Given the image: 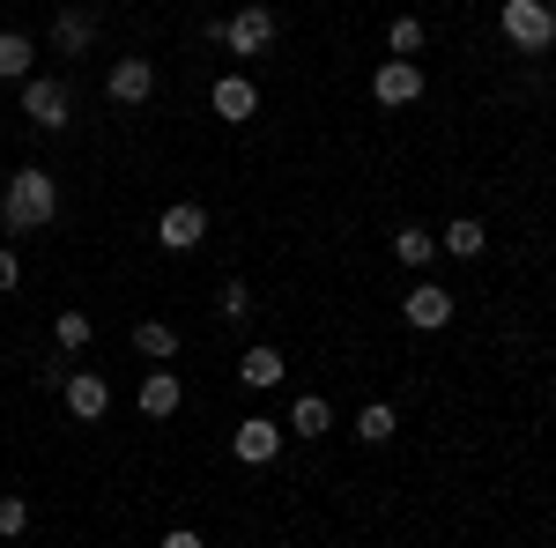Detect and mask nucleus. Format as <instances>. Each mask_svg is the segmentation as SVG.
I'll list each match as a JSON object with an SVG mask.
<instances>
[{"label":"nucleus","instance_id":"23","mask_svg":"<svg viewBox=\"0 0 556 548\" xmlns=\"http://www.w3.org/2000/svg\"><path fill=\"white\" fill-rule=\"evenodd\" d=\"M23 526H30V505H23V497H0V534H8V541H15V534H23Z\"/></svg>","mask_w":556,"mask_h":548},{"label":"nucleus","instance_id":"6","mask_svg":"<svg viewBox=\"0 0 556 548\" xmlns=\"http://www.w3.org/2000/svg\"><path fill=\"white\" fill-rule=\"evenodd\" d=\"M60 400H67L75 422H97L104 408H112V385L97 379V371H67V379H60Z\"/></svg>","mask_w":556,"mask_h":548},{"label":"nucleus","instance_id":"2","mask_svg":"<svg viewBox=\"0 0 556 548\" xmlns=\"http://www.w3.org/2000/svg\"><path fill=\"white\" fill-rule=\"evenodd\" d=\"M497 23H505V38H513L519 52H549L556 44V8L549 0H505Z\"/></svg>","mask_w":556,"mask_h":548},{"label":"nucleus","instance_id":"8","mask_svg":"<svg viewBox=\"0 0 556 548\" xmlns=\"http://www.w3.org/2000/svg\"><path fill=\"white\" fill-rule=\"evenodd\" d=\"M401 319H408V327H416V334H438V327H445V319H453V296L438 290V282H416V290L401 296Z\"/></svg>","mask_w":556,"mask_h":548},{"label":"nucleus","instance_id":"9","mask_svg":"<svg viewBox=\"0 0 556 548\" xmlns=\"http://www.w3.org/2000/svg\"><path fill=\"white\" fill-rule=\"evenodd\" d=\"M238 467H267L275 453H282V422H267V416H253V422H238Z\"/></svg>","mask_w":556,"mask_h":548},{"label":"nucleus","instance_id":"25","mask_svg":"<svg viewBox=\"0 0 556 548\" xmlns=\"http://www.w3.org/2000/svg\"><path fill=\"white\" fill-rule=\"evenodd\" d=\"M15 282H23V259H15V253H0V296L15 290Z\"/></svg>","mask_w":556,"mask_h":548},{"label":"nucleus","instance_id":"13","mask_svg":"<svg viewBox=\"0 0 556 548\" xmlns=\"http://www.w3.org/2000/svg\"><path fill=\"white\" fill-rule=\"evenodd\" d=\"M141 416H178V371L172 364H156V371H149V379H141Z\"/></svg>","mask_w":556,"mask_h":548},{"label":"nucleus","instance_id":"16","mask_svg":"<svg viewBox=\"0 0 556 548\" xmlns=\"http://www.w3.org/2000/svg\"><path fill=\"white\" fill-rule=\"evenodd\" d=\"M290 430H298V437H327V430H334V408H327L319 393H298V408H290Z\"/></svg>","mask_w":556,"mask_h":548},{"label":"nucleus","instance_id":"14","mask_svg":"<svg viewBox=\"0 0 556 548\" xmlns=\"http://www.w3.org/2000/svg\"><path fill=\"white\" fill-rule=\"evenodd\" d=\"M30 60H38V44L23 30H0V82H30Z\"/></svg>","mask_w":556,"mask_h":548},{"label":"nucleus","instance_id":"24","mask_svg":"<svg viewBox=\"0 0 556 548\" xmlns=\"http://www.w3.org/2000/svg\"><path fill=\"white\" fill-rule=\"evenodd\" d=\"M215 304H223L230 319H245V311H253V290H245V282H223V290H215Z\"/></svg>","mask_w":556,"mask_h":548},{"label":"nucleus","instance_id":"11","mask_svg":"<svg viewBox=\"0 0 556 548\" xmlns=\"http://www.w3.org/2000/svg\"><path fill=\"white\" fill-rule=\"evenodd\" d=\"M23 112H30L38 127H67V82H45V75H30V82H23Z\"/></svg>","mask_w":556,"mask_h":548},{"label":"nucleus","instance_id":"4","mask_svg":"<svg viewBox=\"0 0 556 548\" xmlns=\"http://www.w3.org/2000/svg\"><path fill=\"white\" fill-rule=\"evenodd\" d=\"M208 238V208H193V201H172V208L156 215V245H172V253H193Z\"/></svg>","mask_w":556,"mask_h":548},{"label":"nucleus","instance_id":"5","mask_svg":"<svg viewBox=\"0 0 556 548\" xmlns=\"http://www.w3.org/2000/svg\"><path fill=\"white\" fill-rule=\"evenodd\" d=\"M104 89H112V104H149V97H156V67H149L141 52H127V60H112Z\"/></svg>","mask_w":556,"mask_h":548},{"label":"nucleus","instance_id":"10","mask_svg":"<svg viewBox=\"0 0 556 548\" xmlns=\"http://www.w3.org/2000/svg\"><path fill=\"white\" fill-rule=\"evenodd\" d=\"M208 104H215V119H230V127H245L260 112V89L245 82V75H223V82L208 89Z\"/></svg>","mask_w":556,"mask_h":548},{"label":"nucleus","instance_id":"19","mask_svg":"<svg viewBox=\"0 0 556 548\" xmlns=\"http://www.w3.org/2000/svg\"><path fill=\"white\" fill-rule=\"evenodd\" d=\"M393 253H401V267H430V259H438V238L408 222V230H393Z\"/></svg>","mask_w":556,"mask_h":548},{"label":"nucleus","instance_id":"21","mask_svg":"<svg viewBox=\"0 0 556 548\" xmlns=\"http://www.w3.org/2000/svg\"><path fill=\"white\" fill-rule=\"evenodd\" d=\"M393 408H386V400H371V408H356V437H364V445H386V437H393Z\"/></svg>","mask_w":556,"mask_h":548},{"label":"nucleus","instance_id":"7","mask_svg":"<svg viewBox=\"0 0 556 548\" xmlns=\"http://www.w3.org/2000/svg\"><path fill=\"white\" fill-rule=\"evenodd\" d=\"M371 97L393 104V112H401V104H416V97H424V67H416V60H386L379 75H371Z\"/></svg>","mask_w":556,"mask_h":548},{"label":"nucleus","instance_id":"22","mask_svg":"<svg viewBox=\"0 0 556 548\" xmlns=\"http://www.w3.org/2000/svg\"><path fill=\"white\" fill-rule=\"evenodd\" d=\"M52 334H60V356H83V348H89V319H83V311H60Z\"/></svg>","mask_w":556,"mask_h":548},{"label":"nucleus","instance_id":"3","mask_svg":"<svg viewBox=\"0 0 556 548\" xmlns=\"http://www.w3.org/2000/svg\"><path fill=\"white\" fill-rule=\"evenodd\" d=\"M208 38H215V44H230L238 60H260V52L275 44V15H267V8H238L230 23H215Z\"/></svg>","mask_w":556,"mask_h":548},{"label":"nucleus","instance_id":"18","mask_svg":"<svg viewBox=\"0 0 556 548\" xmlns=\"http://www.w3.org/2000/svg\"><path fill=\"white\" fill-rule=\"evenodd\" d=\"M438 245H445V253H460V259H475V253H482V245H490V238H482V222H475V215H453Z\"/></svg>","mask_w":556,"mask_h":548},{"label":"nucleus","instance_id":"1","mask_svg":"<svg viewBox=\"0 0 556 548\" xmlns=\"http://www.w3.org/2000/svg\"><path fill=\"white\" fill-rule=\"evenodd\" d=\"M0 215H8V230H45V222L60 215V178H52V170H38V164H23L15 178H8Z\"/></svg>","mask_w":556,"mask_h":548},{"label":"nucleus","instance_id":"17","mask_svg":"<svg viewBox=\"0 0 556 548\" xmlns=\"http://www.w3.org/2000/svg\"><path fill=\"white\" fill-rule=\"evenodd\" d=\"M134 348H141L149 364H172V356H178V334L164 327V319H141V327H134Z\"/></svg>","mask_w":556,"mask_h":548},{"label":"nucleus","instance_id":"15","mask_svg":"<svg viewBox=\"0 0 556 548\" xmlns=\"http://www.w3.org/2000/svg\"><path fill=\"white\" fill-rule=\"evenodd\" d=\"M89 38H97V23H89L83 8H67V15H52V44L75 60V52H89Z\"/></svg>","mask_w":556,"mask_h":548},{"label":"nucleus","instance_id":"20","mask_svg":"<svg viewBox=\"0 0 556 548\" xmlns=\"http://www.w3.org/2000/svg\"><path fill=\"white\" fill-rule=\"evenodd\" d=\"M386 52H393V60H416V52H424V23H416V15H393V23H386Z\"/></svg>","mask_w":556,"mask_h":548},{"label":"nucleus","instance_id":"12","mask_svg":"<svg viewBox=\"0 0 556 548\" xmlns=\"http://www.w3.org/2000/svg\"><path fill=\"white\" fill-rule=\"evenodd\" d=\"M238 379L253 385V393H267V385H282V348H275V341H253V348L238 356Z\"/></svg>","mask_w":556,"mask_h":548},{"label":"nucleus","instance_id":"26","mask_svg":"<svg viewBox=\"0 0 556 548\" xmlns=\"http://www.w3.org/2000/svg\"><path fill=\"white\" fill-rule=\"evenodd\" d=\"M164 548H208V541H201V534H186V526H178V534H164Z\"/></svg>","mask_w":556,"mask_h":548}]
</instances>
